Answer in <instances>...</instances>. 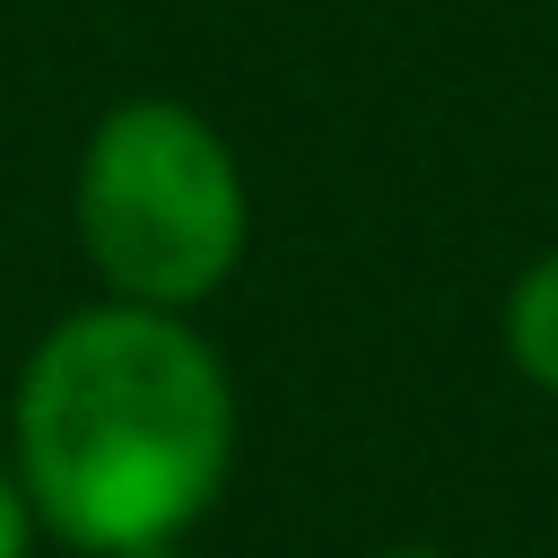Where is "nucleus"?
I'll list each match as a JSON object with an SVG mask.
<instances>
[{
  "instance_id": "1",
  "label": "nucleus",
  "mask_w": 558,
  "mask_h": 558,
  "mask_svg": "<svg viewBox=\"0 0 558 558\" xmlns=\"http://www.w3.org/2000/svg\"><path fill=\"white\" fill-rule=\"evenodd\" d=\"M9 462L44 541L122 558L192 541L235 471V384L192 314L166 305H70L17 366Z\"/></svg>"
},
{
  "instance_id": "2",
  "label": "nucleus",
  "mask_w": 558,
  "mask_h": 558,
  "mask_svg": "<svg viewBox=\"0 0 558 558\" xmlns=\"http://www.w3.org/2000/svg\"><path fill=\"white\" fill-rule=\"evenodd\" d=\"M70 235L105 296L192 314L253 244V183L227 131L183 96H122L70 166Z\"/></svg>"
},
{
  "instance_id": "3",
  "label": "nucleus",
  "mask_w": 558,
  "mask_h": 558,
  "mask_svg": "<svg viewBox=\"0 0 558 558\" xmlns=\"http://www.w3.org/2000/svg\"><path fill=\"white\" fill-rule=\"evenodd\" d=\"M497 323H506V357H514V375H523L532 392L558 401V244L532 253V262L514 270Z\"/></svg>"
},
{
  "instance_id": "4",
  "label": "nucleus",
  "mask_w": 558,
  "mask_h": 558,
  "mask_svg": "<svg viewBox=\"0 0 558 558\" xmlns=\"http://www.w3.org/2000/svg\"><path fill=\"white\" fill-rule=\"evenodd\" d=\"M35 541H44V523H35V506H26L17 462L0 453V558H35Z\"/></svg>"
},
{
  "instance_id": "5",
  "label": "nucleus",
  "mask_w": 558,
  "mask_h": 558,
  "mask_svg": "<svg viewBox=\"0 0 558 558\" xmlns=\"http://www.w3.org/2000/svg\"><path fill=\"white\" fill-rule=\"evenodd\" d=\"M122 558H201L192 541H148V549H122Z\"/></svg>"
},
{
  "instance_id": "6",
  "label": "nucleus",
  "mask_w": 558,
  "mask_h": 558,
  "mask_svg": "<svg viewBox=\"0 0 558 558\" xmlns=\"http://www.w3.org/2000/svg\"><path fill=\"white\" fill-rule=\"evenodd\" d=\"M366 558H453V549H427V541H392V549H366Z\"/></svg>"
}]
</instances>
